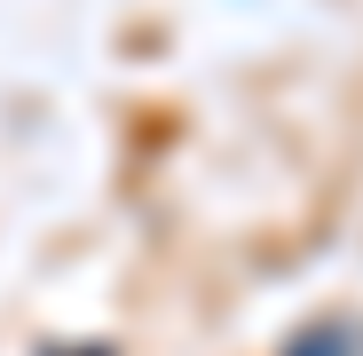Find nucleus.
<instances>
[{"instance_id": "1", "label": "nucleus", "mask_w": 363, "mask_h": 356, "mask_svg": "<svg viewBox=\"0 0 363 356\" xmlns=\"http://www.w3.org/2000/svg\"><path fill=\"white\" fill-rule=\"evenodd\" d=\"M347 340H355L347 325H324V333H300V340H292V356H355Z\"/></svg>"}]
</instances>
